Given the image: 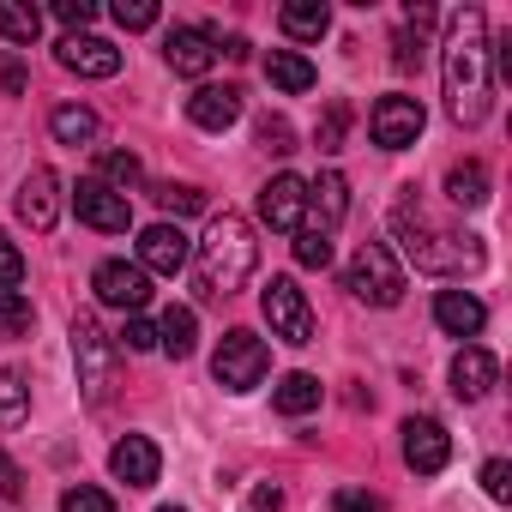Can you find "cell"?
I'll use <instances>...</instances> for the list:
<instances>
[{"mask_svg": "<svg viewBox=\"0 0 512 512\" xmlns=\"http://www.w3.org/2000/svg\"><path fill=\"white\" fill-rule=\"evenodd\" d=\"M446 109L458 127H482L488 121V97H494V73H488V13L482 7H458L446 19Z\"/></svg>", "mask_w": 512, "mask_h": 512, "instance_id": "obj_1", "label": "cell"}, {"mask_svg": "<svg viewBox=\"0 0 512 512\" xmlns=\"http://www.w3.org/2000/svg\"><path fill=\"white\" fill-rule=\"evenodd\" d=\"M392 229L404 241V253L416 260V272H440V278H464L482 266V241L476 235H458V229H440L428 217V205L416 199V187H398L392 199Z\"/></svg>", "mask_w": 512, "mask_h": 512, "instance_id": "obj_2", "label": "cell"}, {"mask_svg": "<svg viewBox=\"0 0 512 512\" xmlns=\"http://www.w3.org/2000/svg\"><path fill=\"white\" fill-rule=\"evenodd\" d=\"M253 266H260V241H253L247 217H235V211L211 217L205 241L193 247V284H199V296H205V302L235 296V290L253 278Z\"/></svg>", "mask_w": 512, "mask_h": 512, "instance_id": "obj_3", "label": "cell"}, {"mask_svg": "<svg viewBox=\"0 0 512 512\" xmlns=\"http://www.w3.org/2000/svg\"><path fill=\"white\" fill-rule=\"evenodd\" d=\"M344 290L356 302H368V308H398L404 302V266H398V253L386 241H362L350 272H344Z\"/></svg>", "mask_w": 512, "mask_h": 512, "instance_id": "obj_4", "label": "cell"}, {"mask_svg": "<svg viewBox=\"0 0 512 512\" xmlns=\"http://www.w3.org/2000/svg\"><path fill=\"white\" fill-rule=\"evenodd\" d=\"M266 368H272V350H266V338H253V332H223V344L211 356V374H217L223 392H253L266 380Z\"/></svg>", "mask_w": 512, "mask_h": 512, "instance_id": "obj_5", "label": "cell"}, {"mask_svg": "<svg viewBox=\"0 0 512 512\" xmlns=\"http://www.w3.org/2000/svg\"><path fill=\"white\" fill-rule=\"evenodd\" d=\"M73 362H79V386H85V398L91 404H103L109 398V386H115V344L103 338V326L91 320V314H73Z\"/></svg>", "mask_w": 512, "mask_h": 512, "instance_id": "obj_6", "label": "cell"}, {"mask_svg": "<svg viewBox=\"0 0 512 512\" xmlns=\"http://www.w3.org/2000/svg\"><path fill=\"white\" fill-rule=\"evenodd\" d=\"M260 308H266V320H272V338H284V344H314V308H308V296L296 290V278H272V284L260 290Z\"/></svg>", "mask_w": 512, "mask_h": 512, "instance_id": "obj_7", "label": "cell"}, {"mask_svg": "<svg viewBox=\"0 0 512 512\" xmlns=\"http://www.w3.org/2000/svg\"><path fill=\"white\" fill-rule=\"evenodd\" d=\"M422 127H428V115H422V103H416V97H404V91L380 97V103H374V115H368V133H374V145H380V151H404V145H416V139H422Z\"/></svg>", "mask_w": 512, "mask_h": 512, "instance_id": "obj_8", "label": "cell"}, {"mask_svg": "<svg viewBox=\"0 0 512 512\" xmlns=\"http://www.w3.org/2000/svg\"><path fill=\"white\" fill-rule=\"evenodd\" d=\"M73 211H79V223H91V229H103V235H127V229H133V205H127V193L103 187L97 175L73 187Z\"/></svg>", "mask_w": 512, "mask_h": 512, "instance_id": "obj_9", "label": "cell"}, {"mask_svg": "<svg viewBox=\"0 0 512 512\" xmlns=\"http://www.w3.org/2000/svg\"><path fill=\"white\" fill-rule=\"evenodd\" d=\"M91 290H97V302L139 314V308L151 302V272H139L133 260H103V266L91 272Z\"/></svg>", "mask_w": 512, "mask_h": 512, "instance_id": "obj_10", "label": "cell"}, {"mask_svg": "<svg viewBox=\"0 0 512 512\" xmlns=\"http://www.w3.org/2000/svg\"><path fill=\"white\" fill-rule=\"evenodd\" d=\"M302 217H308V181L302 175H272L260 187V223L290 235V229H302Z\"/></svg>", "mask_w": 512, "mask_h": 512, "instance_id": "obj_11", "label": "cell"}, {"mask_svg": "<svg viewBox=\"0 0 512 512\" xmlns=\"http://www.w3.org/2000/svg\"><path fill=\"white\" fill-rule=\"evenodd\" d=\"M187 235H181V223H151V229H139V272H157V278H175L181 266H187Z\"/></svg>", "mask_w": 512, "mask_h": 512, "instance_id": "obj_12", "label": "cell"}, {"mask_svg": "<svg viewBox=\"0 0 512 512\" xmlns=\"http://www.w3.org/2000/svg\"><path fill=\"white\" fill-rule=\"evenodd\" d=\"M13 205H19V217H25L37 235H49V229L61 223V181H55V169H31V175L19 181Z\"/></svg>", "mask_w": 512, "mask_h": 512, "instance_id": "obj_13", "label": "cell"}, {"mask_svg": "<svg viewBox=\"0 0 512 512\" xmlns=\"http://www.w3.org/2000/svg\"><path fill=\"white\" fill-rule=\"evenodd\" d=\"M446 458H452V434L434 416H410L404 422V464L422 470V476H434V470H446Z\"/></svg>", "mask_w": 512, "mask_h": 512, "instance_id": "obj_14", "label": "cell"}, {"mask_svg": "<svg viewBox=\"0 0 512 512\" xmlns=\"http://www.w3.org/2000/svg\"><path fill=\"white\" fill-rule=\"evenodd\" d=\"M163 61H169L181 79H199V73H211V61H217V37H211L205 25H175L169 43H163Z\"/></svg>", "mask_w": 512, "mask_h": 512, "instance_id": "obj_15", "label": "cell"}, {"mask_svg": "<svg viewBox=\"0 0 512 512\" xmlns=\"http://www.w3.org/2000/svg\"><path fill=\"white\" fill-rule=\"evenodd\" d=\"M55 55H61V67H67V73H79V79H115V73H121V49H115V43H103V37H85V31H79V37H67Z\"/></svg>", "mask_w": 512, "mask_h": 512, "instance_id": "obj_16", "label": "cell"}, {"mask_svg": "<svg viewBox=\"0 0 512 512\" xmlns=\"http://www.w3.org/2000/svg\"><path fill=\"white\" fill-rule=\"evenodd\" d=\"M187 121L205 127V133H229V127L241 121V91H235V85H199V91L187 97Z\"/></svg>", "mask_w": 512, "mask_h": 512, "instance_id": "obj_17", "label": "cell"}, {"mask_svg": "<svg viewBox=\"0 0 512 512\" xmlns=\"http://www.w3.org/2000/svg\"><path fill=\"white\" fill-rule=\"evenodd\" d=\"M109 470H115V482H127V488H151L157 470H163V452H157L145 434H127V440H115Z\"/></svg>", "mask_w": 512, "mask_h": 512, "instance_id": "obj_18", "label": "cell"}, {"mask_svg": "<svg viewBox=\"0 0 512 512\" xmlns=\"http://www.w3.org/2000/svg\"><path fill=\"white\" fill-rule=\"evenodd\" d=\"M344 211H350V181L338 175V169H326L314 187H308V229H320V235H332L338 223H344Z\"/></svg>", "mask_w": 512, "mask_h": 512, "instance_id": "obj_19", "label": "cell"}, {"mask_svg": "<svg viewBox=\"0 0 512 512\" xmlns=\"http://www.w3.org/2000/svg\"><path fill=\"white\" fill-rule=\"evenodd\" d=\"M434 326L452 332V338H476V332L488 326V308H482L470 290H440V296H434Z\"/></svg>", "mask_w": 512, "mask_h": 512, "instance_id": "obj_20", "label": "cell"}, {"mask_svg": "<svg viewBox=\"0 0 512 512\" xmlns=\"http://www.w3.org/2000/svg\"><path fill=\"white\" fill-rule=\"evenodd\" d=\"M494 374H500V362L482 350V344H464L458 356H452V392L464 398V404H476V398H488V386H494Z\"/></svg>", "mask_w": 512, "mask_h": 512, "instance_id": "obj_21", "label": "cell"}, {"mask_svg": "<svg viewBox=\"0 0 512 512\" xmlns=\"http://www.w3.org/2000/svg\"><path fill=\"white\" fill-rule=\"evenodd\" d=\"M278 25H284V37H296V43H320V37L332 31V7H326V0H290V7L278 13Z\"/></svg>", "mask_w": 512, "mask_h": 512, "instance_id": "obj_22", "label": "cell"}, {"mask_svg": "<svg viewBox=\"0 0 512 512\" xmlns=\"http://www.w3.org/2000/svg\"><path fill=\"white\" fill-rule=\"evenodd\" d=\"M266 79H272L284 97H302V91H314L320 73H314V61L296 55V49H272V55H266Z\"/></svg>", "mask_w": 512, "mask_h": 512, "instance_id": "obj_23", "label": "cell"}, {"mask_svg": "<svg viewBox=\"0 0 512 512\" xmlns=\"http://www.w3.org/2000/svg\"><path fill=\"white\" fill-rule=\"evenodd\" d=\"M193 344H199V320H193V308H163V320H157V350H169L175 362H187Z\"/></svg>", "mask_w": 512, "mask_h": 512, "instance_id": "obj_24", "label": "cell"}, {"mask_svg": "<svg viewBox=\"0 0 512 512\" xmlns=\"http://www.w3.org/2000/svg\"><path fill=\"white\" fill-rule=\"evenodd\" d=\"M49 133L61 139V145H97V133H103V121L85 109V103H61L55 115H49Z\"/></svg>", "mask_w": 512, "mask_h": 512, "instance_id": "obj_25", "label": "cell"}, {"mask_svg": "<svg viewBox=\"0 0 512 512\" xmlns=\"http://www.w3.org/2000/svg\"><path fill=\"white\" fill-rule=\"evenodd\" d=\"M446 199H452L458 211L488 205V169H482V163H458V169L446 175Z\"/></svg>", "mask_w": 512, "mask_h": 512, "instance_id": "obj_26", "label": "cell"}, {"mask_svg": "<svg viewBox=\"0 0 512 512\" xmlns=\"http://www.w3.org/2000/svg\"><path fill=\"white\" fill-rule=\"evenodd\" d=\"M272 404L284 416H308V410H320V380L314 374H284L278 392H272Z\"/></svg>", "mask_w": 512, "mask_h": 512, "instance_id": "obj_27", "label": "cell"}, {"mask_svg": "<svg viewBox=\"0 0 512 512\" xmlns=\"http://www.w3.org/2000/svg\"><path fill=\"white\" fill-rule=\"evenodd\" d=\"M0 37H7V43H37L43 37V13L37 7H25V0H0Z\"/></svg>", "mask_w": 512, "mask_h": 512, "instance_id": "obj_28", "label": "cell"}, {"mask_svg": "<svg viewBox=\"0 0 512 512\" xmlns=\"http://www.w3.org/2000/svg\"><path fill=\"white\" fill-rule=\"evenodd\" d=\"M31 416V380L19 368H0V428H19Z\"/></svg>", "mask_w": 512, "mask_h": 512, "instance_id": "obj_29", "label": "cell"}, {"mask_svg": "<svg viewBox=\"0 0 512 512\" xmlns=\"http://www.w3.org/2000/svg\"><path fill=\"white\" fill-rule=\"evenodd\" d=\"M296 266L326 272V266H332V235H320V229H296Z\"/></svg>", "mask_w": 512, "mask_h": 512, "instance_id": "obj_30", "label": "cell"}, {"mask_svg": "<svg viewBox=\"0 0 512 512\" xmlns=\"http://www.w3.org/2000/svg\"><path fill=\"white\" fill-rule=\"evenodd\" d=\"M151 193H157V205H163V211H175V217L205 211V193H199V187H187V181H163V187H151Z\"/></svg>", "mask_w": 512, "mask_h": 512, "instance_id": "obj_31", "label": "cell"}, {"mask_svg": "<svg viewBox=\"0 0 512 512\" xmlns=\"http://www.w3.org/2000/svg\"><path fill=\"white\" fill-rule=\"evenodd\" d=\"M31 326H37V308H31L19 290H0V332L19 338V332H31Z\"/></svg>", "mask_w": 512, "mask_h": 512, "instance_id": "obj_32", "label": "cell"}, {"mask_svg": "<svg viewBox=\"0 0 512 512\" xmlns=\"http://www.w3.org/2000/svg\"><path fill=\"white\" fill-rule=\"evenodd\" d=\"M133 181H139V157H133V151H103V187L127 193Z\"/></svg>", "mask_w": 512, "mask_h": 512, "instance_id": "obj_33", "label": "cell"}, {"mask_svg": "<svg viewBox=\"0 0 512 512\" xmlns=\"http://www.w3.org/2000/svg\"><path fill=\"white\" fill-rule=\"evenodd\" d=\"M344 127H350V103H332V109L320 115L314 145H320V151H344Z\"/></svg>", "mask_w": 512, "mask_h": 512, "instance_id": "obj_34", "label": "cell"}, {"mask_svg": "<svg viewBox=\"0 0 512 512\" xmlns=\"http://www.w3.org/2000/svg\"><path fill=\"white\" fill-rule=\"evenodd\" d=\"M115 25L121 31H151L157 25V0H115Z\"/></svg>", "mask_w": 512, "mask_h": 512, "instance_id": "obj_35", "label": "cell"}, {"mask_svg": "<svg viewBox=\"0 0 512 512\" xmlns=\"http://www.w3.org/2000/svg\"><path fill=\"white\" fill-rule=\"evenodd\" d=\"M61 512H115V500H109L103 488L79 482V488H67V494H61Z\"/></svg>", "mask_w": 512, "mask_h": 512, "instance_id": "obj_36", "label": "cell"}, {"mask_svg": "<svg viewBox=\"0 0 512 512\" xmlns=\"http://www.w3.org/2000/svg\"><path fill=\"white\" fill-rule=\"evenodd\" d=\"M482 494L500 500V506L512 500V464H506V458H488V464H482Z\"/></svg>", "mask_w": 512, "mask_h": 512, "instance_id": "obj_37", "label": "cell"}, {"mask_svg": "<svg viewBox=\"0 0 512 512\" xmlns=\"http://www.w3.org/2000/svg\"><path fill=\"white\" fill-rule=\"evenodd\" d=\"M25 284V253L7 241V229H0V290H19Z\"/></svg>", "mask_w": 512, "mask_h": 512, "instance_id": "obj_38", "label": "cell"}, {"mask_svg": "<svg viewBox=\"0 0 512 512\" xmlns=\"http://www.w3.org/2000/svg\"><path fill=\"white\" fill-rule=\"evenodd\" d=\"M260 145H266V151H278V157H284V151H296V133H290V121L266 115V121H260Z\"/></svg>", "mask_w": 512, "mask_h": 512, "instance_id": "obj_39", "label": "cell"}, {"mask_svg": "<svg viewBox=\"0 0 512 512\" xmlns=\"http://www.w3.org/2000/svg\"><path fill=\"white\" fill-rule=\"evenodd\" d=\"M55 19H61V25H73V37H79V31L97 19V7H91V0H55Z\"/></svg>", "mask_w": 512, "mask_h": 512, "instance_id": "obj_40", "label": "cell"}, {"mask_svg": "<svg viewBox=\"0 0 512 512\" xmlns=\"http://www.w3.org/2000/svg\"><path fill=\"white\" fill-rule=\"evenodd\" d=\"M121 344H127V350H133V356H145V350H157V326H151V320H139V314H133V320H127V332H121Z\"/></svg>", "mask_w": 512, "mask_h": 512, "instance_id": "obj_41", "label": "cell"}, {"mask_svg": "<svg viewBox=\"0 0 512 512\" xmlns=\"http://www.w3.org/2000/svg\"><path fill=\"white\" fill-rule=\"evenodd\" d=\"M332 512H380V500L368 488H338L332 494Z\"/></svg>", "mask_w": 512, "mask_h": 512, "instance_id": "obj_42", "label": "cell"}, {"mask_svg": "<svg viewBox=\"0 0 512 512\" xmlns=\"http://www.w3.org/2000/svg\"><path fill=\"white\" fill-rule=\"evenodd\" d=\"M0 494H7V500H25V476H19V464H13L7 452H0Z\"/></svg>", "mask_w": 512, "mask_h": 512, "instance_id": "obj_43", "label": "cell"}, {"mask_svg": "<svg viewBox=\"0 0 512 512\" xmlns=\"http://www.w3.org/2000/svg\"><path fill=\"white\" fill-rule=\"evenodd\" d=\"M392 61H398V73H410V67H422V43H416V37L404 31V37H398V55H392Z\"/></svg>", "mask_w": 512, "mask_h": 512, "instance_id": "obj_44", "label": "cell"}, {"mask_svg": "<svg viewBox=\"0 0 512 512\" xmlns=\"http://www.w3.org/2000/svg\"><path fill=\"white\" fill-rule=\"evenodd\" d=\"M0 85H7L13 97L25 91V67H19V55H0Z\"/></svg>", "mask_w": 512, "mask_h": 512, "instance_id": "obj_45", "label": "cell"}, {"mask_svg": "<svg viewBox=\"0 0 512 512\" xmlns=\"http://www.w3.org/2000/svg\"><path fill=\"white\" fill-rule=\"evenodd\" d=\"M284 506V488H253V512H278Z\"/></svg>", "mask_w": 512, "mask_h": 512, "instance_id": "obj_46", "label": "cell"}, {"mask_svg": "<svg viewBox=\"0 0 512 512\" xmlns=\"http://www.w3.org/2000/svg\"><path fill=\"white\" fill-rule=\"evenodd\" d=\"M157 512H181V506H157Z\"/></svg>", "mask_w": 512, "mask_h": 512, "instance_id": "obj_47", "label": "cell"}]
</instances>
